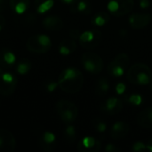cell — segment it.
Wrapping results in <instances>:
<instances>
[{"label":"cell","instance_id":"6da1fadb","mask_svg":"<svg viewBox=\"0 0 152 152\" xmlns=\"http://www.w3.org/2000/svg\"><path fill=\"white\" fill-rule=\"evenodd\" d=\"M58 85L60 89L67 94H77L83 87L84 76L77 68H67L60 74Z\"/></svg>","mask_w":152,"mask_h":152},{"label":"cell","instance_id":"7a4b0ae2","mask_svg":"<svg viewBox=\"0 0 152 152\" xmlns=\"http://www.w3.org/2000/svg\"><path fill=\"white\" fill-rule=\"evenodd\" d=\"M126 77L131 84L145 86L152 81V72L148 65L135 63L128 69Z\"/></svg>","mask_w":152,"mask_h":152},{"label":"cell","instance_id":"3957f363","mask_svg":"<svg viewBox=\"0 0 152 152\" xmlns=\"http://www.w3.org/2000/svg\"><path fill=\"white\" fill-rule=\"evenodd\" d=\"M56 112L59 118L66 124H71L78 116V109L75 103L68 100H61L56 103Z\"/></svg>","mask_w":152,"mask_h":152},{"label":"cell","instance_id":"277c9868","mask_svg":"<svg viewBox=\"0 0 152 152\" xmlns=\"http://www.w3.org/2000/svg\"><path fill=\"white\" fill-rule=\"evenodd\" d=\"M26 47L29 52L34 53H45L51 49L52 41L46 35H34L28 39Z\"/></svg>","mask_w":152,"mask_h":152},{"label":"cell","instance_id":"5b68a950","mask_svg":"<svg viewBox=\"0 0 152 152\" xmlns=\"http://www.w3.org/2000/svg\"><path fill=\"white\" fill-rule=\"evenodd\" d=\"M80 60L84 69L92 74H99L103 69V61L97 53H85L82 54Z\"/></svg>","mask_w":152,"mask_h":152},{"label":"cell","instance_id":"8992f818","mask_svg":"<svg viewBox=\"0 0 152 152\" xmlns=\"http://www.w3.org/2000/svg\"><path fill=\"white\" fill-rule=\"evenodd\" d=\"M80 45L85 49H94L102 42V33L99 29L86 30L81 33L78 39Z\"/></svg>","mask_w":152,"mask_h":152},{"label":"cell","instance_id":"52a82bcc","mask_svg":"<svg viewBox=\"0 0 152 152\" xmlns=\"http://www.w3.org/2000/svg\"><path fill=\"white\" fill-rule=\"evenodd\" d=\"M129 63H130V60L128 55L124 53H119L110 63L108 67V71L114 77H122L125 71L126 70V69L128 68Z\"/></svg>","mask_w":152,"mask_h":152},{"label":"cell","instance_id":"ba28073f","mask_svg":"<svg viewBox=\"0 0 152 152\" xmlns=\"http://www.w3.org/2000/svg\"><path fill=\"white\" fill-rule=\"evenodd\" d=\"M107 7L112 15L120 17L131 12V11L134 7V0H110Z\"/></svg>","mask_w":152,"mask_h":152},{"label":"cell","instance_id":"9c48e42d","mask_svg":"<svg viewBox=\"0 0 152 152\" xmlns=\"http://www.w3.org/2000/svg\"><path fill=\"white\" fill-rule=\"evenodd\" d=\"M17 77L11 72H3L0 75V94L2 96H11L17 86Z\"/></svg>","mask_w":152,"mask_h":152},{"label":"cell","instance_id":"30bf717a","mask_svg":"<svg viewBox=\"0 0 152 152\" xmlns=\"http://www.w3.org/2000/svg\"><path fill=\"white\" fill-rule=\"evenodd\" d=\"M16 148L13 134L5 129H0V152H12Z\"/></svg>","mask_w":152,"mask_h":152},{"label":"cell","instance_id":"8fae6325","mask_svg":"<svg viewBox=\"0 0 152 152\" xmlns=\"http://www.w3.org/2000/svg\"><path fill=\"white\" fill-rule=\"evenodd\" d=\"M101 147L102 143L99 140L93 136H86L79 141L77 151L79 152H98Z\"/></svg>","mask_w":152,"mask_h":152},{"label":"cell","instance_id":"7c38bea8","mask_svg":"<svg viewBox=\"0 0 152 152\" xmlns=\"http://www.w3.org/2000/svg\"><path fill=\"white\" fill-rule=\"evenodd\" d=\"M39 147L46 152H51L55 150L57 146V141L55 134L51 131H45L42 133L38 139Z\"/></svg>","mask_w":152,"mask_h":152},{"label":"cell","instance_id":"4fadbf2b","mask_svg":"<svg viewBox=\"0 0 152 152\" xmlns=\"http://www.w3.org/2000/svg\"><path fill=\"white\" fill-rule=\"evenodd\" d=\"M151 20L152 15L151 13H133L128 18L130 26L135 29L145 28L150 24Z\"/></svg>","mask_w":152,"mask_h":152},{"label":"cell","instance_id":"5bb4252c","mask_svg":"<svg viewBox=\"0 0 152 152\" xmlns=\"http://www.w3.org/2000/svg\"><path fill=\"white\" fill-rule=\"evenodd\" d=\"M124 103L122 100L117 97H110L107 99L106 102L103 103L102 110L110 115H117L121 112Z\"/></svg>","mask_w":152,"mask_h":152},{"label":"cell","instance_id":"9a60e30c","mask_svg":"<svg viewBox=\"0 0 152 152\" xmlns=\"http://www.w3.org/2000/svg\"><path fill=\"white\" fill-rule=\"evenodd\" d=\"M130 131V126L127 123L123 121L116 122L110 130V136L114 140H121L127 136Z\"/></svg>","mask_w":152,"mask_h":152},{"label":"cell","instance_id":"2e32d148","mask_svg":"<svg viewBox=\"0 0 152 152\" xmlns=\"http://www.w3.org/2000/svg\"><path fill=\"white\" fill-rule=\"evenodd\" d=\"M42 25L47 30L59 31L63 28L64 23H63V20H61V18H60L59 16L49 15L43 20Z\"/></svg>","mask_w":152,"mask_h":152},{"label":"cell","instance_id":"e0dca14e","mask_svg":"<svg viewBox=\"0 0 152 152\" xmlns=\"http://www.w3.org/2000/svg\"><path fill=\"white\" fill-rule=\"evenodd\" d=\"M16 62L15 54L8 48H3L0 50V65L4 68L10 69L14 66Z\"/></svg>","mask_w":152,"mask_h":152},{"label":"cell","instance_id":"ac0fdd59","mask_svg":"<svg viewBox=\"0 0 152 152\" xmlns=\"http://www.w3.org/2000/svg\"><path fill=\"white\" fill-rule=\"evenodd\" d=\"M137 124L142 128H152V107L141 111L137 116Z\"/></svg>","mask_w":152,"mask_h":152},{"label":"cell","instance_id":"d6986e66","mask_svg":"<svg viewBox=\"0 0 152 152\" xmlns=\"http://www.w3.org/2000/svg\"><path fill=\"white\" fill-rule=\"evenodd\" d=\"M77 48L76 40L72 38H66L59 45V53L62 55H69L74 53Z\"/></svg>","mask_w":152,"mask_h":152},{"label":"cell","instance_id":"ffe728a7","mask_svg":"<svg viewBox=\"0 0 152 152\" xmlns=\"http://www.w3.org/2000/svg\"><path fill=\"white\" fill-rule=\"evenodd\" d=\"M9 5L12 12L17 14H22L28 10L30 0H10Z\"/></svg>","mask_w":152,"mask_h":152},{"label":"cell","instance_id":"44dd1931","mask_svg":"<svg viewBox=\"0 0 152 152\" xmlns=\"http://www.w3.org/2000/svg\"><path fill=\"white\" fill-rule=\"evenodd\" d=\"M71 10L74 12L88 15L93 12V5L88 2V0H78L75 4L71 5Z\"/></svg>","mask_w":152,"mask_h":152},{"label":"cell","instance_id":"7402d4cb","mask_svg":"<svg viewBox=\"0 0 152 152\" xmlns=\"http://www.w3.org/2000/svg\"><path fill=\"white\" fill-rule=\"evenodd\" d=\"M110 82L106 78H100L95 85V93L98 96H105L110 91Z\"/></svg>","mask_w":152,"mask_h":152},{"label":"cell","instance_id":"603a6c76","mask_svg":"<svg viewBox=\"0 0 152 152\" xmlns=\"http://www.w3.org/2000/svg\"><path fill=\"white\" fill-rule=\"evenodd\" d=\"M54 0H35V8L38 13H45L53 8Z\"/></svg>","mask_w":152,"mask_h":152},{"label":"cell","instance_id":"cb8c5ba5","mask_svg":"<svg viewBox=\"0 0 152 152\" xmlns=\"http://www.w3.org/2000/svg\"><path fill=\"white\" fill-rule=\"evenodd\" d=\"M110 20V16L105 12H97L92 19V23L95 26H104Z\"/></svg>","mask_w":152,"mask_h":152},{"label":"cell","instance_id":"d4e9b609","mask_svg":"<svg viewBox=\"0 0 152 152\" xmlns=\"http://www.w3.org/2000/svg\"><path fill=\"white\" fill-rule=\"evenodd\" d=\"M31 62L28 59H21L16 65V72L20 75H26L31 69Z\"/></svg>","mask_w":152,"mask_h":152},{"label":"cell","instance_id":"484cf974","mask_svg":"<svg viewBox=\"0 0 152 152\" xmlns=\"http://www.w3.org/2000/svg\"><path fill=\"white\" fill-rule=\"evenodd\" d=\"M63 135L67 142L73 143L77 139V131L75 126L70 124H67V126L65 127L63 132Z\"/></svg>","mask_w":152,"mask_h":152},{"label":"cell","instance_id":"4316f807","mask_svg":"<svg viewBox=\"0 0 152 152\" xmlns=\"http://www.w3.org/2000/svg\"><path fill=\"white\" fill-rule=\"evenodd\" d=\"M128 102L135 106H139L142 104V97L140 94H132L130 95V97L128 98Z\"/></svg>","mask_w":152,"mask_h":152},{"label":"cell","instance_id":"83f0119b","mask_svg":"<svg viewBox=\"0 0 152 152\" xmlns=\"http://www.w3.org/2000/svg\"><path fill=\"white\" fill-rule=\"evenodd\" d=\"M94 127L98 133H104L107 130V125L105 122L100 119H96L94 123Z\"/></svg>","mask_w":152,"mask_h":152},{"label":"cell","instance_id":"f1b7e54d","mask_svg":"<svg viewBox=\"0 0 152 152\" xmlns=\"http://www.w3.org/2000/svg\"><path fill=\"white\" fill-rule=\"evenodd\" d=\"M147 150V146L142 142H136L133 145V151L136 152L145 151Z\"/></svg>","mask_w":152,"mask_h":152},{"label":"cell","instance_id":"f546056e","mask_svg":"<svg viewBox=\"0 0 152 152\" xmlns=\"http://www.w3.org/2000/svg\"><path fill=\"white\" fill-rule=\"evenodd\" d=\"M57 86H59L58 82H55V81H49V82H47L46 85H45V89H46L47 92L52 93V92H53V91L56 90Z\"/></svg>","mask_w":152,"mask_h":152},{"label":"cell","instance_id":"4dcf8cb0","mask_svg":"<svg viewBox=\"0 0 152 152\" xmlns=\"http://www.w3.org/2000/svg\"><path fill=\"white\" fill-rule=\"evenodd\" d=\"M125 91H126V85L124 83H118L116 86V92L118 94L121 95L125 93Z\"/></svg>","mask_w":152,"mask_h":152},{"label":"cell","instance_id":"1f68e13d","mask_svg":"<svg viewBox=\"0 0 152 152\" xmlns=\"http://www.w3.org/2000/svg\"><path fill=\"white\" fill-rule=\"evenodd\" d=\"M105 151H106L107 152H120L121 151V150H120L118 147H117L116 145H114V144H111V143H110V144L106 145V147H105Z\"/></svg>","mask_w":152,"mask_h":152},{"label":"cell","instance_id":"d6a6232c","mask_svg":"<svg viewBox=\"0 0 152 152\" xmlns=\"http://www.w3.org/2000/svg\"><path fill=\"white\" fill-rule=\"evenodd\" d=\"M80 35H81V32L77 29H72L69 31V37H70V38H72L74 40L79 39Z\"/></svg>","mask_w":152,"mask_h":152},{"label":"cell","instance_id":"836d02e7","mask_svg":"<svg viewBox=\"0 0 152 152\" xmlns=\"http://www.w3.org/2000/svg\"><path fill=\"white\" fill-rule=\"evenodd\" d=\"M150 0H140V6L142 9H146L150 6Z\"/></svg>","mask_w":152,"mask_h":152},{"label":"cell","instance_id":"e575fe53","mask_svg":"<svg viewBox=\"0 0 152 152\" xmlns=\"http://www.w3.org/2000/svg\"><path fill=\"white\" fill-rule=\"evenodd\" d=\"M5 24H6V20H5V18H4L3 15L0 14V32L3 30V28H4Z\"/></svg>","mask_w":152,"mask_h":152},{"label":"cell","instance_id":"d590c367","mask_svg":"<svg viewBox=\"0 0 152 152\" xmlns=\"http://www.w3.org/2000/svg\"><path fill=\"white\" fill-rule=\"evenodd\" d=\"M60 2L63 3V4H69V5H73L75 4L78 0H59Z\"/></svg>","mask_w":152,"mask_h":152},{"label":"cell","instance_id":"8d00e7d4","mask_svg":"<svg viewBox=\"0 0 152 152\" xmlns=\"http://www.w3.org/2000/svg\"><path fill=\"white\" fill-rule=\"evenodd\" d=\"M6 3H7V0H0V12L4 10L6 6Z\"/></svg>","mask_w":152,"mask_h":152},{"label":"cell","instance_id":"74e56055","mask_svg":"<svg viewBox=\"0 0 152 152\" xmlns=\"http://www.w3.org/2000/svg\"><path fill=\"white\" fill-rule=\"evenodd\" d=\"M146 146H147V150L152 152V137L151 138V140L148 142V143H147V145H146Z\"/></svg>","mask_w":152,"mask_h":152},{"label":"cell","instance_id":"f35d334b","mask_svg":"<svg viewBox=\"0 0 152 152\" xmlns=\"http://www.w3.org/2000/svg\"><path fill=\"white\" fill-rule=\"evenodd\" d=\"M1 67H2V66L0 65V75H1L2 73H3V69H2V68H1Z\"/></svg>","mask_w":152,"mask_h":152}]
</instances>
